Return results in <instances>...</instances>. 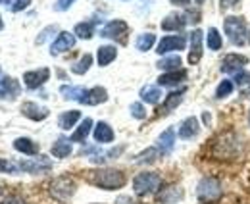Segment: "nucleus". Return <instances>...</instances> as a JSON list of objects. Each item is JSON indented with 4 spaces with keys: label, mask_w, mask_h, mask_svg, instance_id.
<instances>
[{
    "label": "nucleus",
    "mask_w": 250,
    "mask_h": 204,
    "mask_svg": "<svg viewBox=\"0 0 250 204\" xmlns=\"http://www.w3.org/2000/svg\"><path fill=\"white\" fill-rule=\"evenodd\" d=\"M87 179H89V183H93V185L104 189V191H116V189H122L125 185L124 172L112 170V168L87 172Z\"/></svg>",
    "instance_id": "f257e3e1"
},
{
    "label": "nucleus",
    "mask_w": 250,
    "mask_h": 204,
    "mask_svg": "<svg viewBox=\"0 0 250 204\" xmlns=\"http://www.w3.org/2000/svg\"><path fill=\"white\" fill-rule=\"evenodd\" d=\"M223 27H225V35L227 39L235 45V46H243L245 41H247V23L243 18H237V16H229L225 18L223 22Z\"/></svg>",
    "instance_id": "f03ea898"
},
{
    "label": "nucleus",
    "mask_w": 250,
    "mask_h": 204,
    "mask_svg": "<svg viewBox=\"0 0 250 204\" xmlns=\"http://www.w3.org/2000/svg\"><path fill=\"white\" fill-rule=\"evenodd\" d=\"M162 185V177L154 172H145V174H139L133 179V189L139 197H146V195H152L156 193Z\"/></svg>",
    "instance_id": "7ed1b4c3"
},
{
    "label": "nucleus",
    "mask_w": 250,
    "mask_h": 204,
    "mask_svg": "<svg viewBox=\"0 0 250 204\" xmlns=\"http://www.w3.org/2000/svg\"><path fill=\"white\" fill-rule=\"evenodd\" d=\"M196 195H198V201L200 203L204 204L216 203L219 197H221V183H219L216 177H204L198 183Z\"/></svg>",
    "instance_id": "20e7f679"
},
{
    "label": "nucleus",
    "mask_w": 250,
    "mask_h": 204,
    "mask_svg": "<svg viewBox=\"0 0 250 204\" xmlns=\"http://www.w3.org/2000/svg\"><path fill=\"white\" fill-rule=\"evenodd\" d=\"M50 193H52L54 199H58L62 203H67L73 197V193H75V183L69 177H58L56 181H52Z\"/></svg>",
    "instance_id": "39448f33"
},
{
    "label": "nucleus",
    "mask_w": 250,
    "mask_h": 204,
    "mask_svg": "<svg viewBox=\"0 0 250 204\" xmlns=\"http://www.w3.org/2000/svg\"><path fill=\"white\" fill-rule=\"evenodd\" d=\"M187 45L185 37L183 35H167L164 37L160 43H158V54H167V52H173V50H183Z\"/></svg>",
    "instance_id": "423d86ee"
},
{
    "label": "nucleus",
    "mask_w": 250,
    "mask_h": 204,
    "mask_svg": "<svg viewBox=\"0 0 250 204\" xmlns=\"http://www.w3.org/2000/svg\"><path fill=\"white\" fill-rule=\"evenodd\" d=\"M247 64H249V58L243 54H227L221 62V71L223 73H239Z\"/></svg>",
    "instance_id": "0eeeda50"
},
{
    "label": "nucleus",
    "mask_w": 250,
    "mask_h": 204,
    "mask_svg": "<svg viewBox=\"0 0 250 204\" xmlns=\"http://www.w3.org/2000/svg\"><path fill=\"white\" fill-rule=\"evenodd\" d=\"M52 168V162L46 156H39L35 160H23L20 162V170L29 172V174H41V172H48Z\"/></svg>",
    "instance_id": "6e6552de"
},
{
    "label": "nucleus",
    "mask_w": 250,
    "mask_h": 204,
    "mask_svg": "<svg viewBox=\"0 0 250 204\" xmlns=\"http://www.w3.org/2000/svg\"><path fill=\"white\" fill-rule=\"evenodd\" d=\"M202 31L194 29L190 33V52H188V64H198L202 58Z\"/></svg>",
    "instance_id": "1a4fd4ad"
},
{
    "label": "nucleus",
    "mask_w": 250,
    "mask_h": 204,
    "mask_svg": "<svg viewBox=\"0 0 250 204\" xmlns=\"http://www.w3.org/2000/svg\"><path fill=\"white\" fill-rule=\"evenodd\" d=\"M48 77H50V69L41 68V69H35V71H27V73L23 75V81H25V85L29 89H37V87H41L42 83H46Z\"/></svg>",
    "instance_id": "9d476101"
},
{
    "label": "nucleus",
    "mask_w": 250,
    "mask_h": 204,
    "mask_svg": "<svg viewBox=\"0 0 250 204\" xmlns=\"http://www.w3.org/2000/svg\"><path fill=\"white\" fill-rule=\"evenodd\" d=\"M73 45H75V35H71V33H67V31H62V33L56 37V41L52 43L50 52L56 56V54H60V52L69 50Z\"/></svg>",
    "instance_id": "9b49d317"
},
{
    "label": "nucleus",
    "mask_w": 250,
    "mask_h": 204,
    "mask_svg": "<svg viewBox=\"0 0 250 204\" xmlns=\"http://www.w3.org/2000/svg\"><path fill=\"white\" fill-rule=\"evenodd\" d=\"M108 100V92L104 87H93L85 92V96L81 98V104H87V106H96V104H102Z\"/></svg>",
    "instance_id": "f8f14e48"
},
{
    "label": "nucleus",
    "mask_w": 250,
    "mask_h": 204,
    "mask_svg": "<svg viewBox=\"0 0 250 204\" xmlns=\"http://www.w3.org/2000/svg\"><path fill=\"white\" fill-rule=\"evenodd\" d=\"M125 33H127V23L122 20H114V22L106 23L100 31V35L106 39H118V37H124Z\"/></svg>",
    "instance_id": "ddd939ff"
},
{
    "label": "nucleus",
    "mask_w": 250,
    "mask_h": 204,
    "mask_svg": "<svg viewBox=\"0 0 250 204\" xmlns=\"http://www.w3.org/2000/svg\"><path fill=\"white\" fill-rule=\"evenodd\" d=\"M198 131H200V123H198V119L196 117H187L181 125H179V137L181 139H194L196 135H198Z\"/></svg>",
    "instance_id": "4468645a"
},
{
    "label": "nucleus",
    "mask_w": 250,
    "mask_h": 204,
    "mask_svg": "<svg viewBox=\"0 0 250 204\" xmlns=\"http://www.w3.org/2000/svg\"><path fill=\"white\" fill-rule=\"evenodd\" d=\"M185 79H187V71L185 69H177V71H166L164 75H160L158 83L164 85V87H173V85H179Z\"/></svg>",
    "instance_id": "2eb2a0df"
},
{
    "label": "nucleus",
    "mask_w": 250,
    "mask_h": 204,
    "mask_svg": "<svg viewBox=\"0 0 250 204\" xmlns=\"http://www.w3.org/2000/svg\"><path fill=\"white\" fill-rule=\"evenodd\" d=\"M21 112H23V116H27L29 119H35V121H41V119H44L48 116V110L39 106V104H35V102H25L21 106Z\"/></svg>",
    "instance_id": "dca6fc26"
},
{
    "label": "nucleus",
    "mask_w": 250,
    "mask_h": 204,
    "mask_svg": "<svg viewBox=\"0 0 250 204\" xmlns=\"http://www.w3.org/2000/svg\"><path fill=\"white\" fill-rule=\"evenodd\" d=\"M116 56H118V48L112 46V45H104V46H100L98 52H96L98 66H108V64H112V62L116 60Z\"/></svg>",
    "instance_id": "f3484780"
},
{
    "label": "nucleus",
    "mask_w": 250,
    "mask_h": 204,
    "mask_svg": "<svg viewBox=\"0 0 250 204\" xmlns=\"http://www.w3.org/2000/svg\"><path fill=\"white\" fill-rule=\"evenodd\" d=\"M94 141H96V143H112V141H114V131H112V127H110L108 123H104V121L96 123V127H94Z\"/></svg>",
    "instance_id": "a211bd4d"
},
{
    "label": "nucleus",
    "mask_w": 250,
    "mask_h": 204,
    "mask_svg": "<svg viewBox=\"0 0 250 204\" xmlns=\"http://www.w3.org/2000/svg\"><path fill=\"white\" fill-rule=\"evenodd\" d=\"M173 145H175V131H173V129H166V131L158 137V150L164 152V154H169Z\"/></svg>",
    "instance_id": "6ab92c4d"
},
{
    "label": "nucleus",
    "mask_w": 250,
    "mask_h": 204,
    "mask_svg": "<svg viewBox=\"0 0 250 204\" xmlns=\"http://www.w3.org/2000/svg\"><path fill=\"white\" fill-rule=\"evenodd\" d=\"M91 127H93V119L91 117H85L83 121H81V125L77 127V131L71 135V143H83L87 137H89V133H91Z\"/></svg>",
    "instance_id": "aec40b11"
},
{
    "label": "nucleus",
    "mask_w": 250,
    "mask_h": 204,
    "mask_svg": "<svg viewBox=\"0 0 250 204\" xmlns=\"http://www.w3.org/2000/svg\"><path fill=\"white\" fill-rule=\"evenodd\" d=\"M185 23H187L185 16L173 14V16H167V18L162 22V29L164 31H179L185 27Z\"/></svg>",
    "instance_id": "412c9836"
},
{
    "label": "nucleus",
    "mask_w": 250,
    "mask_h": 204,
    "mask_svg": "<svg viewBox=\"0 0 250 204\" xmlns=\"http://www.w3.org/2000/svg\"><path fill=\"white\" fill-rule=\"evenodd\" d=\"M14 148L20 150V152H23V154H29V156H35L39 152V145L35 141H31V139H27V137L16 139L14 141Z\"/></svg>",
    "instance_id": "4be33fe9"
},
{
    "label": "nucleus",
    "mask_w": 250,
    "mask_h": 204,
    "mask_svg": "<svg viewBox=\"0 0 250 204\" xmlns=\"http://www.w3.org/2000/svg\"><path fill=\"white\" fill-rule=\"evenodd\" d=\"M183 94H185V89H181V91H175V92L167 94V96H166V102H164L162 112H164V114H169L173 108H177V106L181 104V100H183Z\"/></svg>",
    "instance_id": "5701e85b"
},
{
    "label": "nucleus",
    "mask_w": 250,
    "mask_h": 204,
    "mask_svg": "<svg viewBox=\"0 0 250 204\" xmlns=\"http://www.w3.org/2000/svg\"><path fill=\"white\" fill-rule=\"evenodd\" d=\"M18 94V83L10 77H0V98H14Z\"/></svg>",
    "instance_id": "b1692460"
},
{
    "label": "nucleus",
    "mask_w": 250,
    "mask_h": 204,
    "mask_svg": "<svg viewBox=\"0 0 250 204\" xmlns=\"http://www.w3.org/2000/svg\"><path fill=\"white\" fill-rule=\"evenodd\" d=\"M141 98L148 104H158L160 98H162V91L154 85H146V87L141 89Z\"/></svg>",
    "instance_id": "393cba45"
},
{
    "label": "nucleus",
    "mask_w": 250,
    "mask_h": 204,
    "mask_svg": "<svg viewBox=\"0 0 250 204\" xmlns=\"http://www.w3.org/2000/svg\"><path fill=\"white\" fill-rule=\"evenodd\" d=\"M158 199H160V203H164V204H173L183 199V191H181L179 187H169V189H166Z\"/></svg>",
    "instance_id": "a878e982"
},
{
    "label": "nucleus",
    "mask_w": 250,
    "mask_h": 204,
    "mask_svg": "<svg viewBox=\"0 0 250 204\" xmlns=\"http://www.w3.org/2000/svg\"><path fill=\"white\" fill-rule=\"evenodd\" d=\"M71 154V141L67 139H58L54 145H52V156L56 158H67Z\"/></svg>",
    "instance_id": "bb28decb"
},
{
    "label": "nucleus",
    "mask_w": 250,
    "mask_h": 204,
    "mask_svg": "<svg viewBox=\"0 0 250 204\" xmlns=\"http://www.w3.org/2000/svg\"><path fill=\"white\" fill-rule=\"evenodd\" d=\"M79 117H81V112H79V110H69V112H63L62 116H60L58 123H60L62 129H71V127L79 121Z\"/></svg>",
    "instance_id": "cd10ccee"
},
{
    "label": "nucleus",
    "mask_w": 250,
    "mask_h": 204,
    "mask_svg": "<svg viewBox=\"0 0 250 204\" xmlns=\"http://www.w3.org/2000/svg\"><path fill=\"white\" fill-rule=\"evenodd\" d=\"M154 43H156V35L154 33H143L137 39V50L146 52V50H150L154 46Z\"/></svg>",
    "instance_id": "c85d7f7f"
},
{
    "label": "nucleus",
    "mask_w": 250,
    "mask_h": 204,
    "mask_svg": "<svg viewBox=\"0 0 250 204\" xmlns=\"http://www.w3.org/2000/svg\"><path fill=\"white\" fill-rule=\"evenodd\" d=\"M60 92L63 94V98H67V100H79V102H81V98L85 96L87 89H83V87H69V85H63V87L60 89Z\"/></svg>",
    "instance_id": "c756f323"
},
{
    "label": "nucleus",
    "mask_w": 250,
    "mask_h": 204,
    "mask_svg": "<svg viewBox=\"0 0 250 204\" xmlns=\"http://www.w3.org/2000/svg\"><path fill=\"white\" fill-rule=\"evenodd\" d=\"M179 66H181V58H179L177 54L167 56V58H162L158 62V68H160V69H166V71H177Z\"/></svg>",
    "instance_id": "7c9ffc66"
},
{
    "label": "nucleus",
    "mask_w": 250,
    "mask_h": 204,
    "mask_svg": "<svg viewBox=\"0 0 250 204\" xmlns=\"http://www.w3.org/2000/svg\"><path fill=\"white\" fill-rule=\"evenodd\" d=\"M91 64H93V56H91V54H85L79 62H75V64L71 66V71H73V73H77V75H83V73H87V71H89Z\"/></svg>",
    "instance_id": "2f4dec72"
},
{
    "label": "nucleus",
    "mask_w": 250,
    "mask_h": 204,
    "mask_svg": "<svg viewBox=\"0 0 250 204\" xmlns=\"http://www.w3.org/2000/svg\"><path fill=\"white\" fill-rule=\"evenodd\" d=\"M75 35H77L79 39H91L94 35V23H91V22L77 23V25H75Z\"/></svg>",
    "instance_id": "473e14b6"
},
{
    "label": "nucleus",
    "mask_w": 250,
    "mask_h": 204,
    "mask_svg": "<svg viewBox=\"0 0 250 204\" xmlns=\"http://www.w3.org/2000/svg\"><path fill=\"white\" fill-rule=\"evenodd\" d=\"M206 41H208V46H210V50H219L221 48V45H223V41H221V35H219V31L216 27H210L208 31V37H206Z\"/></svg>",
    "instance_id": "72a5a7b5"
},
{
    "label": "nucleus",
    "mask_w": 250,
    "mask_h": 204,
    "mask_svg": "<svg viewBox=\"0 0 250 204\" xmlns=\"http://www.w3.org/2000/svg\"><path fill=\"white\" fill-rule=\"evenodd\" d=\"M233 89H235V85H233L231 79L221 81L218 85V89H216V98H225V96H229V94L233 92Z\"/></svg>",
    "instance_id": "f704fd0d"
},
{
    "label": "nucleus",
    "mask_w": 250,
    "mask_h": 204,
    "mask_svg": "<svg viewBox=\"0 0 250 204\" xmlns=\"http://www.w3.org/2000/svg\"><path fill=\"white\" fill-rule=\"evenodd\" d=\"M158 156V148H146L143 154L137 156V162L143 164V162H154Z\"/></svg>",
    "instance_id": "c9c22d12"
},
{
    "label": "nucleus",
    "mask_w": 250,
    "mask_h": 204,
    "mask_svg": "<svg viewBox=\"0 0 250 204\" xmlns=\"http://www.w3.org/2000/svg\"><path fill=\"white\" fill-rule=\"evenodd\" d=\"M131 114H133V117H137V119H143V117L146 116L145 106H143L141 102H133V104H131Z\"/></svg>",
    "instance_id": "e433bc0d"
},
{
    "label": "nucleus",
    "mask_w": 250,
    "mask_h": 204,
    "mask_svg": "<svg viewBox=\"0 0 250 204\" xmlns=\"http://www.w3.org/2000/svg\"><path fill=\"white\" fill-rule=\"evenodd\" d=\"M20 170V166H16V164H12V162H8V160H4V158H0V172H8V174H16Z\"/></svg>",
    "instance_id": "4c0bfd02"
},
{
    "label": "nucleus",
    "mask_w": 250,
    "mask_h": 204,
    "mask_svg": "<svg viewBox=\"0 0 250 204\" xmlns=\"http://www.w3.org/2000/svg\"><path fill=\"white\" fill-rule=\"evenodd\" d=\"M235 81H237V85H239V87H249L250 85V73H247V71H239V73H237V77H235Z\"/></svg>",
    "instance_id": "58836bf2"
},
{
    "label": "nucleus",
    "mask_w": 250,
    "mask_h": 204,
    "mask_svg": "<svg viewBox=\"0 0 250 204\" xmlns=\"http://www.w3.org/2000/svg\"><path fill=\"white\" fill-rule=\"evenodd\" d=\"M29 4H31V0H14L10 8H12V12H21V10H25Z\"/></svg>",
    "instance_id": "ea45409f"
},
{
    "label": "nucleus",
    "mask_w": 250,
    "mask_h": 204,
    "mask_svg": "<svg viewBox=\"0 0 250 204\" xmlns=\"http://www.w3.org/2000/svg\"><path fill=\"white\" fill-rule=\"evenodd\" d=\"M54 31H56V25H52V27H46V29L41 33V37L37 39V43H39V45H41V43H44V41L48 39V33H54Z\"/></svg>",
    "instance_id": "a19ab883"
},
{
    "label": "nucleus",
    "mask_w": 250,
    "mask_h": 204,
    "mask_svg": "<svg viewBox=\"0 0 250 204\" xmlns=\"http://www.w3.org/2000/svg\"><path fill=\"white\" fill-rule=\"evenodd\" d=\"M73 2H75V0H58V2H56V10L63 12V10H67V8H69Z\"/></svg>",
    "instance_id": "79ce46f5"
},
{
    "label": "nucleus",
    "mask_w": 250,
    "mask_h": 204,
    "mask_svg": "<svg viewBox=\"0 0 250 204\" xmlns=\"http://www.w3.org/2000/svg\"><path fill=\"white\" fill-rule=\"evenodd\" d=\"M2 204H25V201L20 199V197H8Z\"/></svg>",
    "instance_id": "37998d69"
},
{
    "label": "nucleus",
    "mask_w": 250,
    "mask_h": 204,
    "mask_svg": "<svg viewBox=\"0 0 250 204\" xmlns=\"http://www.w3.org/2000/svg\"><path fill=\"white\" fill-rule=\"evenodd\" d=\"M239 0H221V6L223 8H231V6H235Z\"/></svg>",
    "instance_id": "c03bdc74"
},
{
    "label": "nucleus",
    "mask_w": 250,
    "mask_h": 204,
    "mask_svg": "<svg viewBox=\"0 0 250 204\" xmlns=\"http://www.w3.org/2000/svg\"><path fill=\"white\" fill-rule=\"evenodd\" d=\"M190 0H171V4H177V6H187Z\"/></svg>",
    "instance_id": "a18cd8bd"
},
{
    "label": "nucleus",
    "mask_w": 250,
    "mask_h": 204,
    "mask_svg": "<svg viewBox=\"0 0 250 204\" xmlns=\"http://www.w3.org/2000/svg\"><path fill=\"white\" fill-rule=\"evenodd\" d=\"M247 41L250 43V31H249V35H247Z\"/></svg>",
    "instance_id": "49530a36"
},
{
    "label": "nucleus",
    "mask_w": 250,
    "mask_h": 204,
    "mask_svg": "<svg viewBox=\"0 0 250 204\" xmlns=\"http://www.w3.org/2000/svg\"><path fill=\"white\" fill-rule=\"evenodd\" d=\"M2 27H4V23H2V20H0V29H2Z\"/></svg>",
    "instance_id": "de8ad7c7"
},
{
    "label": "nucleus",
    "mask_w": 250,
    "mask_h": 204,
    "mask_svg": "<svg viewBox=\"0 0 250 204\" xmlns=\"http://www.w3.org/2000/svg\"><path fill=\"white\" fill-rule=\"evenodd\" d=\"M202 2H204V0H196V4H202Z\"/></svg>",
    "instance_id": "09e8293b"
},
{
    "label": "nucleus",
    "mask_w": 250,
    "mask_h": 204,
    "mask_svg": "<svg viewBox=\"0 0 250 204\" xmlns=\"http://www.w3.org/2000/svg\"><path fill=\"white\" fill-rule=\"evenodd\" d=\"M249 123H250V112H249Z\"/></svg>",
    "instance_id": "8fccbe9b"
},
{
    "label": "nucleus",
    "mask_w": 250,
    "mask_h": 204,
    "mask_svg": "<svg viewBox=\"0 0 250 204\" xmlns=\"http://www.w3.org/2000/svg\"><path fill=\"white\" fill-rule=\"evenodd\" d=\"M0 2H4V0H0Z\"/></svg>",
    "instance_id": "3c124183"
},
{
    "label": "nucleus",
    "mask_w": 250,
    "mask_h": 204,
    "mask_svg": "<svg viewBox=\"0 0 250 204\" xmlns=\"http://www.w3.org/2000/svg\"><path fill=\"white\" fill-rule=\"evenodd\" d=\"M0 193H2V191H0Z\"/></svg>",
    "instance_id": "603ef678"
}]
</instances>
